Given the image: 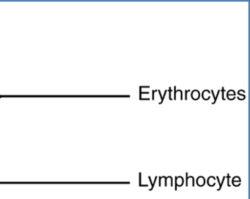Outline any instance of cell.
Segmentation results:
<instances>
[{
	"instance_id": "1",
	"label": "cell",
	"mask_w": 250,
	"mask_h": 199,
	"mask_svg": "<svg viewBox=\"0 0 250 199\" xmlns=\"http://www.w3.org/2000/svg\"><path fill=\"white\" fill-rule=\"evenodd\" d=\"M200 92H199L197 90H195V91H192V93H191V96H192V98L194 99V100H197V99L200 97Z\"/></svg>"
}]
</instances>
